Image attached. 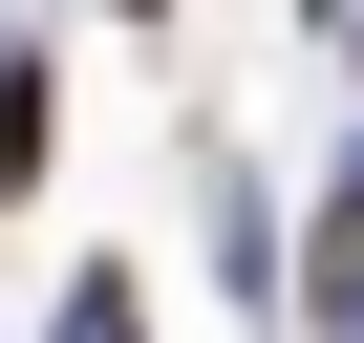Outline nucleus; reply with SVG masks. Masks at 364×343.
<instances>
[{
    "label": "nucleus",
    "instance_id": "f257e3e1",
    "mask_svg": "<svg viewBox=\"0 0 364 343\" xmlns=\"http://www.w3.org/2000/svg\"><path fill=\"white\" fill-rule=\"evenodd\" d=\"M300 300H321V343H364V172H343L321 236H300Z\"/></svg>",
    "mask_w": 364,
    "mask_h": 343
},
{
    "label": "nucleus",
    "instance_id": "f03ea898",
    "mask_svg": "<svg viewBox=\"0 0 364 343\" xmlns=\"http://www.w3.org/2000/svg\"><path fill=\"white\" fill-rule=\"evenodd\" d=\"M22 172H43V86L0 65V194H22Z\"/></svg>",
    "mask_w": 364,
    "mask_h": 343
}]
</instances>
